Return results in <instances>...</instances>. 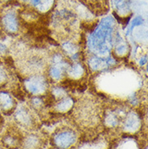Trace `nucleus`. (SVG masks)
<instances>
[{"instance_id":"nucleus-1","label":"nucleus","mask_w":148,"mask_h":149,"mask_svg":"<svg viewBox=\"0 0 148 149\" xmlns=\"http://www.w3.org/2000/svg\"><path fill=\"white\" fill-rule=\"evenodd\" d=\"M4 27L10 32H14L17 30V21L15 16L12 13H8L3 18Z\"/></svg>"}]
</instances>
